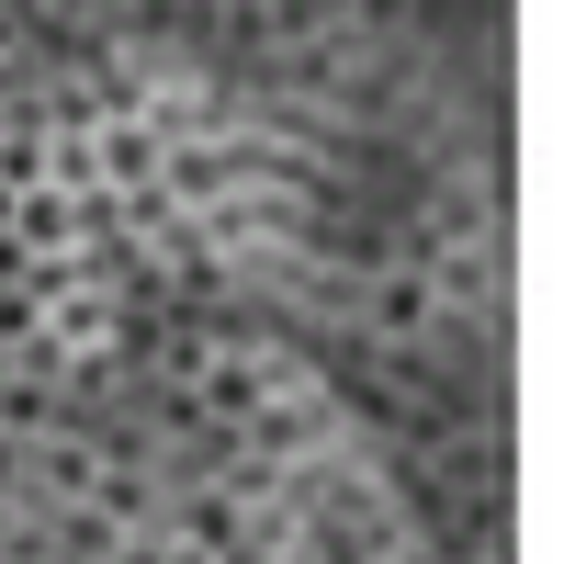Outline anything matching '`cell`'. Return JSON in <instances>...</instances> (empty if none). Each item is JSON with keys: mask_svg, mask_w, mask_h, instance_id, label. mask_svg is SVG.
<instances>
[{"mask_svg": "<svg viewBox=\"0 0 564 564\" xmlns=\"http://www.w3.org/2000/svg\"><path fill=\"white\" fill-rule=\"evenodd\" d=\"M102 463H113V441H90V430L23 441V508H79L90 486H102Z\"/></svg>", "mask_w": 564, "mask_h": 564, "instance_id": "obj_1", "label": "cell"}, {"mask_svg": "<svg viewBox=\"0 0 564 564\" xmlns=\"http://www.w3.org/2000/svg\"><path fill=\"white\" fill-rule=\"evenodd\" d=\"M361 327H372V339H417V327H441V294L395 260V271H372V282H361Z\"/></svg>", "mask_w": 564, "mask_h": 564, "instance_id": "obj_2", "label": "cell"}]
</instances>
